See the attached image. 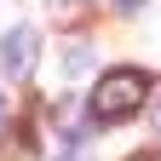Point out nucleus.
Instances as JSON below:
<instances>
[{"instance_id":"obj_1","label":"nucleus","mask_w":161,"mask_h":161,"mask_svg":"<svg viewBox=\"0 0 161 161\" xmlns=\"http://www.w3.org/2000/svg\"><path fill=\"white\" fill-rule=\"evenodd\" d=\"M144 98H150V75L144 69H109L92 86V121L98 127H115V121L144 109Z\"/></svg>"},{"instance_id":"obj_2","label":"nucleus","mask_w":161,"mask_h":161,"mask_svg":"<svg viewBox=\"0 0 161 161\" xmlns=\"http://www.w3.org/2000/svg\"><path fill=\"white\" fill-rule=\"evenodd\" d=\"M35 46H40V35H35L29 23L6 29V40H0V69H6V75H29V64H35Z\"/></svg>"},{"instance_id":"obj_3","label":"nucleus","mask_w":161,"mask_h":161,"mask_svg":"<svg viewBox=\"0 0 161 161\" xmlns=\"http://www.w3.org/2000/svg\"><path fill=\"white\" fill-rule=\"evenodd\" d=\"M52 6H58V12H75V6H80V0H52Z\"/></svg>"},{"instance_id":"obj_4","label":"nucleus","mask_w":161,"mask_h":161,"mask_svg":"<svg viewBox=\"0 0 161 161\" xmlns=\"http://www.w3.org/2000/svg\"><path fill=\"white\" fill-rule=\"evenodd\" d=\"M121 6H138V0H121Z\"/></svg>"}]
</instances>
